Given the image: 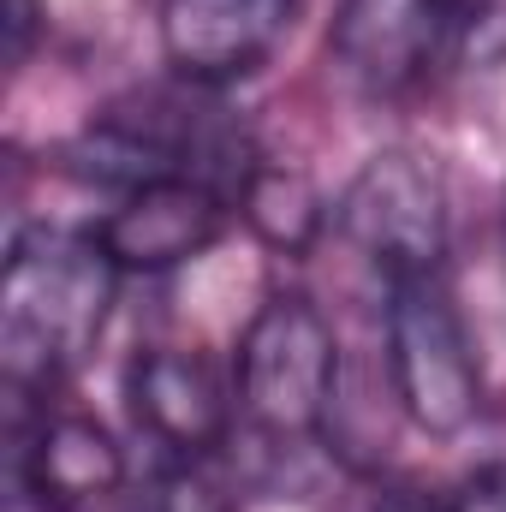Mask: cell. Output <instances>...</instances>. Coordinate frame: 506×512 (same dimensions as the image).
Instances as JSON below:
<instances>
[{
    "instance_id": "cell-6",
    "label": "cell",
    "mask_w": 506,
    "mask_h": 512,
    "mask_svg": "<svg viewBox=\"0 0 506 512\" xmlns=\"http://www.w3.org/2000/svg\"><path fill=\"white\" fill-rule=\"evenodd\" d=\"M298 0H161V54L185 84L227 90L286 42Z\"/></svg>"
},
{
    "instance_id": "cell-5",
    "label": "cell",
    "mask_w": 506,
    "mask_h": 512,
    "mask_svg": "<svg viewBox=\"0 0 506 512\" xmlns=\"http://www.w3.org/2000/svg\"><path fill=\"white\" fill-rule=\"evenodd\" d=\"M459 36V0H340L328 24V54L352 90L387 102L429 84Z\"/></svg>"
},
{
    "instance_id": "cell-4",
    "label": "cell",
    "mask_w": 506,
    "mask_h": 512,
    "mask_svg": "<svg viewBox=\"0 0 506 512\" xmlns=\"http://www.w3.org/2000/svg\"><path fill=\"white\" fill-rule=\"evenodd\" d=\"M334 227L387 286L441 274L447 256V185L429 155L381 149L334 203Z\"/></svg>"
},
{
    "instance_id": "cell-14",
    "label": "cell",
    "mask_w": 506,
    "mask_h": 512,
    "mask_svg": "<svg viewBox=\"0 0 506 512\" xmlns=\"http://www.w3.org/2000/svg\"><path fill=\"white\" fill-rule=\"evenodd\" d=\"M36 0H12V18H6V42H12V66L30 54V36H36Z\"/></svg>"
},
{
    "instance_id": "cell-10",
    "label": "cell",
    "mask_w": 506,
    "mask_h": 512,
    "mask_svg": "<svg viewBox=\"0 0 506 512\" xmlns=\"http://www.w3.org/2000/svg\"><path fill=\"white\" fill-rule=\"evenodd\" d=\"M239 215L251 221V233L262 239V245H274V251H286V256H298L316 233H322V221H328L316 185H310L304 173L268 167V161H256V173L245 179Z\"/></svg>"
},
{
    "instance_id": "cell-15",
    "label": "cell",
    "mask_w": 506,
    "mask_h": 512,
    "mask_svg": "<svg viewBox=\"0 0 506 512\" xmlns=\"http://www.w3.org/2000/svg\"><path fill=\"white\" fill-rule=\"evenodd\" d=\"M12 512H36V501L30 495H12Z\"/></svg>"
},
{
    "instance_id": "cell-13",
    "label": "cell",
    "mask_w": 506,
    "mask_h": 512,
    "mask_svg": "<svg viewBox=\"0 0 506 512\" xmlns=\"http://www.w3.org/2000/svg\"><path fill=\"white\" fill-rule=\"evenodd\" d=\"M447 512H506V459L483 465L477 477H465V489L447 501Z\"/></svg>"
},
{
    "instance_id": "cell-2",
    "label": "cell",
    "mask_w": 506,
    "mask_h": 512,
    "mask_svg": "<svg viewBox=\"0 0 506 512\" xmlns=\"http://www.w3.org/2000/svg\"><path fill=\"white\" fill-rule=\"evenodd\" d=\"M239 417L262 441L298 447L328 429L340 393V340L310 292H268L233 358Z\"/></svg>"
},
{
    "instance_id": "cell-9",
    "label": "cell",
    "mask_w": 506,
    "mask_h": 512,
    "mask_svg": "<svg viewBox=\"0 0 506 512\" xmlns=\"http://www.w3.org/2000/svg\"><path fill=\"white\" fill-rule=\"evenodd\" d=\"M12 483L42 512H84L126 483V453L96 417L42 411L36 429L12 447Z\"/></svg>"
},
{
    "instance_id": "cell-1",
    "label": "cell",
    "mask_w": 506,
    "mask_h": 512,
    "mask_svg": "<svg viewBox=\"0 0 506 512\" xmlns=\"http://www.w3.org/2000/svg\"><path fill=\"white\" fill-rule=\"evenodd\" d=\"M120 286V262L96 233L24 227L0 274V370L6 393L24 405L72 376L96 346L108 304Z\"/></svg>"
},
{
    "instance_id": "cell-8",
    "label": "cell",
    "mask_w": 506,
    "mask_h": 512,
    "mask_svg": "<svg viewBox=\"0 0 506 512\" xmlns=\"http://www.w3.org/2000/svg\"><path fill=\"white\" fill-rule=\"evenodd\" d=\"M227 197L197 179H149L102 215L96 239L120 262V274H161L191 256L215 251L227 233Z\"/></svg>"
},
{
    "instance_id": "cell-3",
    "label": "cell",
    "mask_w": 506,
    "mask_h": 512,
    "mask_svg": "<svg viewBox=\"0 0 506 512\" xmlns=\"http://www.w3.org/2000/svg\"><path fill=\"white\" fill-rule=\"evenodd\" d=\"M387 376L399 393V411L423 435L453 441L477 423L483 364L447 274H417L387 286Z\"/></svg>"
},
{
    "instance_id": "cell-11",
    "label": "cell",
    "mask_w": 506,
    "mask_h": 512,
    "mask_svg": "<svg viewBox=\"0 0 506 512\" xmlns=\"http://www.w3.org/2000/svg\"><path fill=\"white\" fill-rule=\"evenodd\" d=\"M137 512H233V495L203 471V459H179V465L155 471Z\"/></svg>"
},
{
    "instance_id": "cell-12",
    "label": "cell",
    "mask_w": 506,
    "mask_h": 512,
    "mask_svg": "<svg viewBox=\"0 0 506 512\" xmlns=\"http://www.w3.org/2000/svg\"><path fill=\"white\" fill-rule=\"evenodd\" d=\"M334 512H447L435 507L423 489H411V483H387V477H364V483H352L346 495H340V507Z\"/></svg>"
},
{
    "instance_id": "cell-7",
    "label": "cell",
    "mask_w": 506,
    "mask_h": 512,
    "mask_svg": "<svg viewBox=\"0 0 506 512\" xmlns=\"http://www.w3.org/2000/svg\"><path fill=\"white\" fill-rule=\"evenodd\" d=\"M126 399L143 435H155L173 459H209L233 435V399L239 387L191 352V346H149L126 370Z\"/></svg>"
}]
</instances>
